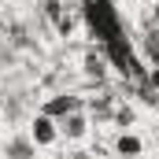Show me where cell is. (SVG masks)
Returning a JSON list of instances; mask_svg holds the SVG:
<instances>
[{
    "mask_svg": "<svg viewBox=\"0 0 159 159\" xmlns=\"http://www.w3.org/2000/svg\"><path fill=\"white\" fill-rule=\"evenodd\" d=\"M152 85H159V70H156V74H152Z\"/></svg>",
    "mask_w": 159,
    "mask_h": 159,
    "instance_id": "cell-8",
    "label": "cell"
},
{
    "mask_svg": "<svg viewBox=\"0 0 159 159\" xmlns=\"http://www.w3.org/2000/svg\"><path fill=\"white\" fill-rule=\"evenodd\" d=\"M133 119H137V111H133V107H126V104L115 111V122H119V129H133Z\"/></svg>",
    "mask_w": 159,
    "mask_h": 159,
    "instance_id": "cell-6",
    "label": "cell"
},
{
    "mask_svg": "<svg viewBox=\"0 0 159 159\" xmlns=\"http://www.w3.org/2000/svg\"><path fill=\"white\" fill-rule=\"evenodd\" d=\"M156 159H159V156H156Z\"/></svg>",
    "mask_w": 159,
    "mask_h": 159,
    "instance_id": "cell-9",
    "label": "cell"
},
{
    "mask_svg": "<svg viewBox=\"0 0 159 159\" xmlns=\"http://www.w3.org/2000/svg\"><path fill=\"white\" fill-rule=\"evenodd\" d=\"M81 107H85V100H81V96H74V93H52V96L41 104V115L63 122L67 115H74V111H81Z\"/></svg>",
    "mask_w": 159,
    "mask_h": 159,
    "instance_id": "cell-4",
    "label": "cell"
},
{
    "mask_svg": "<svg viewBox=\"0 0 159 159\" xmlns=\"http://www.w3.org/2000/svg\"><path fill=\"white\" fill-rule=\"evenodd\" d=\"M56 30H59V34H63V37H67V34H70V30H74V15H67V11H63V15H59V19H56Z\"/></svg>",
    "mask_w": 159,
    "mask_h": 159,
    "instance_id": "cell-7",
    "label": "cell"
},
{
    "mask_svg": "<svg viewBox=\"0 0 159 159\" xmlns=\"http://www.w3.org/2000/svg\"><path fill=\"white\" fill-rule=\"evenodd\" d=\"M111 152H115V159H141L148 152V141H144L141 129H115Z\"/></svg>",
    "mask_w": 159,
    "mask_h": 159,
    "instance_id": "cell-2",
    "label": "cell"
},
{
    "mask_svg": "<svg viewBox=\"0 0 159 159\" xmlns=\"http://www.w3.org/2000/svg\"><path fill=\"white\" fill-rule=\"evenodd\" d=\"M26 133H30V141L37 144L41 152H44V148H56V144L63 141V133H59V122H56V119H48V115H41V111H37L30 122H26Z\"/></svg>",
    "mask_w": 159,
    "mask_h": 159,
    "instance_id": "cell-1",
    "label": "cell"
},
{
    "mask_svg": "<svg viewBox=\"0 0 159 159\" xmlns=\"http://www.w3.org/2000/svg\"><path fill=\"white\" fill-rule=\"evenodd\" d=\"M89 126H93L89 107H81V111H74V115H67V119L59 122V133H63V141L78 144V141H85V137H89Z\"/></svg>",
    "mask_w": 159,
    "mask_h": 159,
    "instance_id": "cell-5",
    "label": "cell"
},
{
    "mask_svg": "<svg viewBox=\"0 0 159 159\" xmlns=\"http://www.w3.org/2000/svg\"><path fill=\"white\" fill-rule=\"evenodd\" d=\"M41 148L30 141V133L26 129H19V133H7L4 141H0V159H37Z\"/></svg>",
    "mask_w": 159,
    "mask_h": 159,
    "instance_id": "cell-3",
    "label": "cell"
}]
</instances>
